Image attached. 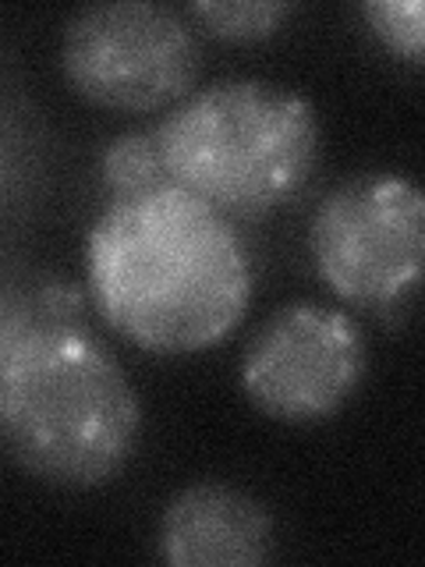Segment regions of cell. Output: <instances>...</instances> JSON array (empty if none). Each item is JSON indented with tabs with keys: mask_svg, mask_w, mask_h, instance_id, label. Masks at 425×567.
<instances>
[{
	"mask_svg": "<svg viewBox=\"0 0 425 567\" xmlns=\"http://www.w3.org/2000/svg\"><path fill=\"white\" fill-rule=\"evenodd\" d=\"M85 277L106 323L153 354L220 344L252 298L238 230L177 185L106 206L85 241Z\"/></svg>",
	"mask_w": 425,
	"mask_h": 567,
	"instance_id": "obj_1",
	"label": "cell"
},
{
	"mask_svg": "<svg viewBox=\"0 0 425 567\" xmlns=\"http://www.w3.org/2000/svg\"><path fill=\"white\" fill-rule=\"evenodd\" d=\"M142 433V401L103 341L43 319L0 351V440L29 475L61 489L114 478Z\"/></svg>",
	"mask_w": 425,
	"mask_h": 567,
	"instance_id": "obj_2",
	"label": "cell"
},
{
	"mask_svg": "<svg viewBox=\"0 0 425 567\" xmlns=\"http://www.w3.org/2000/svg\"><path fill=\"white\" fill-rule=\"evenodd\" d=\"M170 185L220 217H262L309 185L319 164L315 106L262 79H227L170 106L156 124Z\"/></svg>",
	"mask_w": 425,
	"mask_h": 567,
	"instance_id": "obj_3",
	"label": "cell"
},
{
	"mask_svg": "<svg viewBox=\"0 0 425 567\" xmlns=\"http://www.w3.org/2000/svg\"><path fill=\"white\" fill-rule=\"evenodd\" d=\"M61 68L85 103L146 114L191 96L203 47L182 11L153 0H103L68 18Z\"/></svg>",
	"mask_w": 425,
	"mask_h": 567,
	"instance_id": "obj_4",
	"label": "cell"
},
{
	"mask_svg": "<svg viewBox=\"0 0 425 567\" xmlns=\"http://www.w3.org/2000/svg\"><path fill=\"white\" fill-rule=\"evenodd\" d=\"M309 241L319 277L348 306H394L422 280L425 195L401 174L354 177L319 203Z\"/></svg>",
	"mask_w": 425,
	"mask_h": 567,
	"instance_id": "obj_5",
	"label": "cell"
},
{
	"mask_svg": "<svg viewBox=\"0 0 425 567\" xmlns=\"http://www.w3.org/2000/svg\"><path fill=\"white\" fill-rule=\"evenodd\" d=\"M362 327L333 306L291 301L252 333L241 354V386L262 415L319 422L336 415L365 380Z\"/></svg>",
	"mask_w": 425,
	"mask_h": 567,
	"instance_id": "obj_6",
	"label": "cell"
},
{
	"mask_svg": "<svg viewBox=\"0 0 425 567\" xmlns=\"http://www.w3.org/2000/svg\"><path fill=\"white\" fill-rule=\"evenodd\" d=\"M156 549L170 567H256L273 557V514L238 486L195 483L159 514Z\"/></svg>",
	"mask_w": 425,
	"mask_h": 567,
	"instance_id": "obj_7",
	"label": "cell"
},
{
	"mask_svg": "<svg viewBox=\"0 0 425 567\" xmlns=\"http://www.w3.org/2000/svg\"><path fill=\"white\" fill-rule=\"evenodd\" d=\"M100 182L106 195H111V203L167 188L170 174L164 164V153H159L156 128H135V132L117 135L111 146L103 150Z\"/></svg>",
	"mask_w": 425,
	"mask_h": 567,
	"instance_id": "obj_8",
	"label": "cell"
},
{
	"mask_svg": "<svg viewBox=\"0 0 425 567\" xmlns=\"http://www.w3.org/2000/svg\"><path fill=\"white\" fill-rule=\"evenodd\" d=\"M188 14L217 40L230 43H256L273 35L291 4L283 0H191Z\"/></svg>",
	"mask_w": 425,
	"mask_h": 567,
	"instance_id": "obj_9",
	"label": "cell"
},
{
	"mask_svg": "<svg viewBox=\"0 0 425 567\" xmlns=\"http://www.w3.org/2000/svg\"><path fill=\"white\" fill-rule=\"evenodd\" d=\"M362 14L376 40L397 58L422 64L425 53V11L418 0H369Z\"/></svg>",
	"mask_w": 425,
	"mask_h": 567,
	"instance_id": "obj_10",
	"label": "cell"
}]
</instances>
